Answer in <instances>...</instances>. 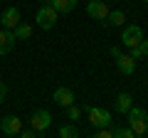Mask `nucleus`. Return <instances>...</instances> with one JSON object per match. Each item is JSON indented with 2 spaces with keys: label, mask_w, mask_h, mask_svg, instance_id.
Returning a JSON list of instances; mask_svg holds the SVG:
<instances>
[{
  "label": "nucleus",
  "mask_w": 148,
  "mask_h": 138,
  "mask_svg": "<svg viewBox=\"0 0 148 138\" xmlns=\"http://www.w3.org/2000/svg\"><path fill=\"white\" fill-rule=\"evenodd\" d=\"M57 15L59 12L54 10L52 5H42L37 10V15H35V22H37V27H42V30H52V27L57 25Z\"/></svg>",
  "instance_id": "2"
},
{
  "label": "nucleus",
  "mask_w": 148,
  "mask_h": 138,
  "mask_svg": "<svg viewBox=\"0 0 148 138\" xmlns=\"http://www.w3.org/2000/svg\"><path fill=\"white\" fill-rule=\"evenodd\" d=\"M94 138H114V133H111V131H106V128H99V133H96Z\"/></svg>",
  "instance_id": "19"
},
{
  "label": "nucleus",
  "mask_w": 148,
  "mask_h": 138,
  "mask_svg": "<svg viewBox=\"0 0 148 138\" xmlns=\"http://www.w3.org/2000/svg\"><path fill=\"white\" fill-rule=\"evenodd\" d=\"M59 138H79V131H77V126H62L59 128Z\"/></svg>",
  "instance_id": "16"
},
{
  "label": "nucleus",
  "mask_w": 148,
  "mask_h": 138,
  "mask_svg": "<svg viewBox=\"0 0 148 138\" xmlns=\"http://www.w3.org/2000/svg\"><path fill=\"white\" fill-rule=\"evenodd\" d=\"M17 136H20V138H35V133H32V131H20Z\"/></svg>",
  "instance_id": "22"
},
{
  "label": "nucleus",
  "mask_w": 148,
  "mask_h": 138,
  "mask_svg": "<svg viewBox=\"0 0 148 138\" xmlns=\"http://www.w3.org/2000/svg\"><path fill=\"white\" fill-rule=\"evenodd\" d=\"M123 20H126V15H123L121 10H114V12H109V15H106L104 25H106V27H121Z\"/></svg>",
  "instance_id": "12"
},
{
  "label": "nucleus",
  "mask_w": 148,
  "mask_h": 138,
  "mask_svg": "<svg viewBox=\"0 0 148 138\" xmlns=\"http://www.w3.org/2000/svg\"><path fill=\"white\" fill-rule=\"evenodd\" d=\"M54 104H57V106H72L74 104V91L72 89H67V86H59L57 91H54Z\"/></svg>",
  "instance_id": "9"
},
{
  "label": "nucleus",
  "mask_w": 148,
  "mask_h": 138,
  "mask_svg": "<svg viewBox=\"0 0 148 138\" xmlns=\"http://www.w3.org/2000/svg\"><path fill=\"white\" fill-rule=\"evenodd\" d=\"M128 128H131L133 133H136V138H143L148 133V113L143 111V109H128Z\"/></svg>",
  "instance_id": "1"
},
{
  "label": "nucleus",
  "mask_w": 148,
  "mask_h": 138,
  "mask_svg": "<svg viewBox=\"0 0 148 138\" xmlns=\"http://www.w3.org/2000/svg\"><path fill=\"white\" fill-rule=\"evenodd\" d=\"M111 133H114V138H136V133H133L128 126L126 128H114Z\"/></svg>",
  "instance_id": "17"
},
{
  "label": "nucleus",
  "mask_w": 148,
  "mask_h": 138,
  "mask_svg": "<svg viewBox=\"0 0 148 138\" xmlns=\"http://www.w3.org/2000/svg\"><path fill=\"white\" fill-rule=\"evenodd\" d=\"M141 49H143V54H148V40H143V42H141Z\"/></svg>",
  "instance_id": "23"
},
{
  "label": "nucleus",
  "mask_w": 148,
  "mask_h": 138,
  "mask_svg": "<svg viewBox=\"0 0 148 138\" xmlns=\"http://www.w3.org/2000/svg\"><path fill=\"white\" fill-rule=\"evenodd\" d=\"M42 3H45V5H49V3H52V0H42Z\"/></svg>",
  "instance_id": "24"
},
{
  "label": "nucleus",
  "mask_w": 148,
  "mask_h": 138,
  "mask_svg": "<svg viewBox=\"0 0 148 138\" xmlns=\"http://www.w3.org/2000/svg\"><path fill=\"white\" fill-rule=\"evenodd\" d=\"M30 123H32V128H35V131H45V128H49V123H52V116H49V111L40 109V111L32 113Z\"/></svg>",
  "instance_id": "8"
},
{
  "label": "nucleus",
  "mask_w": 148,
  "mask_h": 138,
  "mask_svg": "<svg viewBox=\"0 0 148 138\" xmlns=\"http://www.w3.org/2000/svg\"><path fill=\"white\" fill-rule=\"evenodd\" d=\"M86 113H89L91 126H96V128H109V126H111V113L106 111V109H99V106H86Z\"/></svg>",
  "instance_id": "3"
},
{
  "label": "nucleus",
  "mask_w": 148,
  "mask_h": 138,
  "mask_svg": "<svg viewBox=\"0 0 148 138\" xmlns=\"http://www.w3.org/2000/svg\"><path fill=\"white\" fill-rule=\"evenodd\" d=\"M12 32H15V40H30V37H32V25L20 22V25H17Z\"/></svg>",
  "instance_id": "15"
},
{
  "label": "nucleus",
  "mask_w": 148,
  "mask_h": 138,
  "mask_svg": "<svg viewBox=\"0 0 148 138\" xmlns=\"http://www.w3.org/2000/svg\"><path fill=\"white\" fill-rule=\"evenodd\" d=\"M131 57H133V59H141V57H143V49H141V44L131 49Z\"/></svg>",
  "instance_id": "20"
},
{
  "label": "nucleus",
  "mask_w": 148,
  "mask_h": 138,
  "mask_svg": "<svg viewBox=\"0 0 148 138\" xmlns=\"http://www.w3.org/2000/svg\"><path fill=\"white\" fill-rule=\"evenodd\" d=\"M121 42H123V47H128V49L138 47V44L143 42V30H141L138 25H128V27H123V37H121Z\"/></svg>",
  "instance_id": "4"
},
{
  "label": "nucleus",
  "mask_w": 148,
  "mask_h": 138,
  "mask_svg": "<svg viewBox=\"0 0 148 138\" xmlns=\"http://www.w3.org/2000/svg\"><path fill=\"white\" fill-rule=\"evenodd\" d=\"M0 128H3L5 136H17V133L22 131V118H17V116H5L3 121H0Z\"/></svg>",
  "instance_id": "7"
},
{
  "label": "nucleus",
  "mask_w": 148,
  "mask_h": 138,
  "mask_svg": "<svg viewBox=\"0 0 148 138\" xmlns=\"http://www.w3.org/2000/svg\"><path fill=\"white\" fill-rule=\"evenodd\" d=\"M69 109V118H72V121H79V118H82V109L79 106H74V104H72V106H67Z\"/></svg>",
  "instance_id": "18"
},
{
  "label": "nucleus",
  "mask_w": 148,
  "mask_h": 138,
  "mask_svg": "<svg viewBox=\"0 0 148 138\" xmlns=\"http://www.w3.org/2000/svg\"><path fill=\"white\" fill-rule=\"evenodd\" d=\"M86 12H89L94 20H101V22H104V20H106V15H109L111 10H109V5H106L104 0H91L89 5H86Z\"/></svg>",
  "instance_id": "6"
},
{
  "label": "nucleus",
  "mask_w": 148,
  "mask_h": 138,
  "mask_svg": "<svg viewBox=\"0 0 148 138\" xmlns=\"http://www.w3.org/2000/svg\"><path fill=\"white\" fill-rule=\"evenodd\" d=\"M12 44H15V32L12 30H0V57L10 52Z\"/></svg>",
  "instance_id": "11"
},
{
  "label": "nucleus",
  "mask_w": 148,
  "mask_h": 138,
  "mask_svg": "<svg viewBox=\"0 0 148 138\" xmlns=\"http://www.w3.org/2000/svg\"><path fill=\"white\" fill-rule=\"evenodd\" d=\"M0 22H3V30H15V27L22 22L20 10H17V8H5L3 15H0Z\"/></svg>",
  "instance_id": "5"
},
{
  "label": "nucleus",
  "mask_w": 148,
  "mask_h": 138,
  "mask_svg": "<svg viewBox=\"0 0 148 138\" xmlns=\"http://www.w3.org/2000/svg\"><path fill=\"white\" fill-rule=\"evenodd\" d=\"M5 94H8V86L3 84V81H0V104H3V101H5Z\"/></svg>",
  "instance_id": "21"
},
{
  "label": "nucleus",
  "mask_w": 148,
  "mask_h": 138,
  "mask_svg": "<svg viewBox=\"0 0 148 138\" xmlns=\"http://www.w3.org/2000/svg\"><path fill=\"white\" fill-rule=\"evenodd\" d=\"M116 67L121 74H133L136 72V59L131 57V54H119L116 57Z\"/></svg>",
  "instance_id": "10"
},
{
  "label": "nucleus",
  "mask_w": 148,
  "mask_h": 138,
  "mask_svg": "<svg viewBox=\"0 0 148 138\" xmlns=\"http://www.w3.org/2000/svg\"><path fill=\"white\" fill-rule=\"evenodd\" d=\"M49 5H52L57 12H72L74 8H77V0H52Z\"/></svg>",
  "instance_id": "13"
},
{
  "label": "nucleus",
  "mask_w": 148,
  "mask_h": 138,
  "mask_svg": "<svg viewBox=\"0 0 148 138\" xmlns=\"http://www.w3.org/2000/svg\"><path fill=\"white\" fill-rule=\"evenodd\" d=\"M143 3H148V0H143Z\"/></svg>",
  "instance_id": "25"
},
{
  "label": "nucleus",
  "mask_w": 148,
  "mask_h": 138,
  "mask_svg": "<svg viewBox=\"0 0 148 138\" xmlns=\"http://www.w3.org/2000/svg\"><path fill=\"white\" fill-rule=\"evenodd\" d=\"M128 109H131V94H119L116 96V111L119 113H128Z\"/></svg>",
  "instance_id": "14"
}]
</instances>
